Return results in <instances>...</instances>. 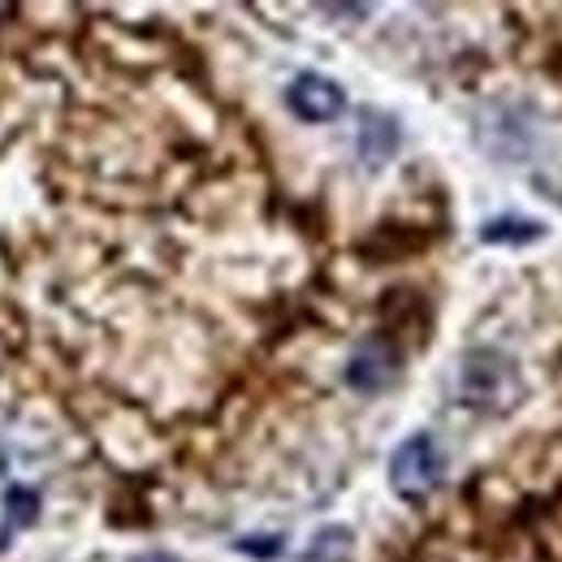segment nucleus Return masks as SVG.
<instances>
[{"label": "nucleus", "instance_id": "1", "mask_svg": "<svg viewBox=\"0 0 562 562\" xmlns=\"http://www.w3.org/2000/svg\"><path fill=\"white\" fill-rule=\"evenodd\" d=\"M459 398L476 412H510L524 398L515 359L493 347H476L459 359Z\"/></svg>", "mask_w": 562, "mask_h": 562}, {"label": "nucleus", "instance_id": "2", "mask_svg": "<svg viewBox=\"0 0 562 562\" xmlns=\"http://www.w3.org/2000/svg\"><path fill=\"white\" fill-rule=\"evenodd\" d=\"M446 476V454L428 432H412L394 454H390V485L407 502H424Z\"/></svg>", "mask_w": 562, "mask_h": 562}, {"label": "nucleus", "instance_id": "3", "mask_svg": "<svg viewBox=\"0 0 562 562\" xmlns=\"http://www.w3.org/2000/svg\"><path fill=\"white\" fill-rule=\"evenodd\" d=\"M398 376V351L390 338H368L347 359V385L359 394H381Z\"/></svg>", "mask_w": 562, "mask_h": 562}, {"label": "nucleus", "instance_id": "4", "mask_svg": "<svg viewBox=\"0 0 562 562\" xmlns=\"http://www.w3.org/2000/svg\"><path fill=\"white\" fill-rule=\"evenodd\" d=\"M285 100H290L294 117H303V122H334V117L347 109L342 87H338L334 78H325V74H299V78L290 82Z\"/></svg>", "mask_w": 562, "mask_h": 562}, {"label": "nucleus", "instance_id": "5", "mask_svg": "<svg viewBox=\"0 0 562 562\" xmlns=\"http://www.w3.org/2000/svg\"><path fill=\"white\" fill-rule=\"evenodd\" d=\"M394 147H398V126H394V117H385V113H363V126H359V156H363L368 165H385V160L394 156Z\"/></svg>", "mask_w": 562, "mask_h": 562}, {"label": "nucleus", "instance_id": "6", "mask_svg": "<svg viewBox=\"0 0 562 562\" xmlns=\"http://www.w3.org/2000/svg\"><path fill=\"white\" fill-rule=\"evenodd\" d=\"M541 234H546V225L532 221V216H497V221H485L481 243H490V247H524V243H537Z\"/></svg>", "mask_w": 562, "mask_h": 562}, {"label": "nucleus", "instance_id": "7", "mask_svg": "<svg viewBox=\"0 0 562 562\" xmlns=\"http://www.w3.org/2000/svg\"><path fill=\"white\" fill-rule=\"evenodd\" d=\"M355 554V537L351 528H321L316 537H312V546L303 550V562H351Z\"/></svg>", "mask_w": 562, "mask_h": 562}, {"label": "nucleus", "instance_id": "8", "mask_svg": "<svg viewBox=\"0 0 562 562\" xmlns=\"http://www.w3.org/2000/svg\"><path fill=\"white\" fill-rule=\"evenodd\" d=\"M4 502H9V524H13V528H22V524H35V515H40V497H35L31 490L13 485V490L4 493Z\"/></svg>", "mask_w": 562, "mask_h": 562}, {"label": "nucleus", "instance_id": "9", "mask_svg": "<svg viewBox=\"0 0 562 562\" xmlns=\"http://www.w3.org/2000/svg\"><path fill=\"white\" fill-rule=\"evenodd\" d=\"M238 554H251V559H278L281 537H243V541H238Z\"/></svg>", "mask_w": 562, "mask_h": 562}, {"label": "nucleus", "instance_id": "10", "mask_svg": "<svg viewBox=\"0 0 562 562\" xmlns=\"http://www.w3.org/2000/svg\"><path fill=\"white\" fill-rule=\"evenodd\" d=\"M135 562H173V559H165V554H143V559H135Z\"/></svg>", "mask_w": 562, "mask_h": 562}]
</instances>
